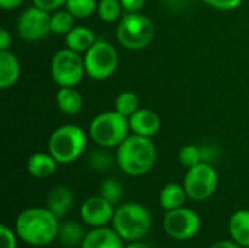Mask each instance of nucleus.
<instances>
[{"label":"nucleus","mask_w":249,"mask_h":248,"mask_svg":"<svg viewBox=\"0 0 249 248\" xmlns=\"http://www.w3.org/2000/svg\"><path fill=\"white\" fill-rule=\"evenodd\" d=\"M60 219L47 208H28L15 221L18 237L28 246L44 247L57 240Z\"/></svg>","instance_id":"nucleus-1"},{"label":"nucleus","mask_w":249,"mask_h":248,"mask_svg":"<svg viewBox=\"0 0 249 248\" xmlns=\"http://www.w3.org/2000/svg\"><path fill=\"white\" fill-rule=\"evenodd\" d=\"M156 146L150 137L128 134V137L117 148V164L125 174L140 177L152 171L156 162Z\"/></svg>","instance_id":"nucleus-2"},{"label":"nucleus","mask_w":249,"mask_h":248,"mask_svg":"<svg viewBox=\"0 0 249 248\" xmlns=\"http://www.w3.org/2000/svg\"><path fill=\"white\" fill-rule=\"evenodd\" d=\"M150 210L137 202L118 205L112 218V228L124 241H140L152 229Z\"/></svg>","instance_id":"nucleus-3"},{"label":"nucleus","mask_w":249,"mask_h":248,"mask_svg":"<svg viewBox=\"0 0 249 248\" xmlns=\"http://www.w3.org/2000/svg\"><path fill=\"white\" fill-rule=\"evenodd\" d=\"M130 132L128 118L121 115L118 111H105L98 114L89 126V134L92 140L105 149L118 148Z\"/></svg>","instance_id":"nucleus-4"},{"label":"nucleus","mask_w":249,"mask_h":248,"mask_svg":"<svg viewBox=\"0 0 249 248\" xmlns=\"http://www.w3.org/2000/svg\"><path fill=\"white\" fill-rule=\"evenodd\" d=\"M86 149V133L76 124H64L55 129L48 139V152L58 164H71Z\"/></svg>","instance_id":"nucleus-5"},{"label":"nucleus","mask_w":249,"mask_h":248,"mask_svg":"<svg viewBox=\"0 0 249 248\" xmlns=\"http://www.w3.org/2000/svg\"><path fill=\"white\" fill-rule=\"evenodd\" d=\"M115 35L124 48L143 50L153 41L155 25L146 15L125 13L117 25Z\"/></svg>","instance_id":"nucleus-6"},{"label":"nucleus","mask_w":249,"mask_h":248,"mask_svg":"<svg viewBox=\"0 0 249 248\" xmlns=\"http://www.w3.org/2000/svg\"><path fill=\"white\" fill-rule=\"evenodd\" d=\"M86 75L93 80H105L112 76L118 67L117 48L105 41L98 39L83 56Z\"/></svg>","instance_id":"nucleus-7"},{"label":"nucleus","mask_w":249,"mask_h":248,"mask_svg":"<svg viewBox=\"0 0 249 248\" xmlns=\"http://www.w3.org/2000/svg\"><path fill=\"white\" fill-rule=\"evenodd\" d=\"M85 75V60L80 53L67 47L55 51L51 58V76L58 86H76Z\"/></svg>","instance_id":"nucleus-8"},{"label":"nucleus","mask_w":249,"mask_h":248,"mask_svg":"<svg viewBox=\"0 0 249 248\" xmlns=\"http://www.w3.org/2000/svg\"><path fill=\"white\" fill-rule=\"evenodd\" d=\"M219 177L212 164L201 162L187 170L184 177V187L188 199L194 202H204L213 196L217 189Z\"/></svg>","instance_id":"nucleus-9"},{"label":"nucleus","mask_w":249,"mask_h":248,"mask_svg":"<svg viewBox=\"0 0 249 248\" xmlns=\"http://www.w3.org/2000/svg\"><path fill=\"white\" fill-rule=\"evenodd\" d=\"M201 229L200 215L190 208H178L168 210L163 216V231L177 241H188Z\"/></svg>","instance_id":"nucleus-10"},{"label":"nucleus","mask_w":249,"mask_h":248,"mask_svg":"<svg viewBox=\"0 0 249 248\" xmlns=\"http://www.w3.org/2000/svg\"><path fill=\"white\" fill-rule=\"evenodd\" d=\"M18 32L29 42L44 39L51 32V13L36 6L25 9L18 19Z\"/></svg>","instance_id":"nucleus-11"},{"label":"nucleus","mask_w":249,"mask_h":248,"mask_svg":"<svg viewBox=\"0 0 249 248\" xmlns=\"http://www.w3.org/2000/svg\"><path fill=\"white\" fill-rule=\"evenodd\" d=\"M115 206L101 194L88 197L80 206V218L90 228L107 227L112 222Z\"/></svg>","instance_id":"nucleus-12"},{"label":"nucleus","mask_w":249,"mask_h":248,"mask_svg":"<svg viewBox=\"0 0 249 248\" xmlns=\"http://www.w3.org/2000/svg\"><path fill=\"white\" fill-rule=\"evenodd\" d=\"M80 248H124V240L114 228L99 227L86 232Z\"/></svg>","instance_id":"nucleus-13"},{"label":"nucleus","mask_w":249,"mask_h":248,"mask_svg":"<svg viewBox=\"0 0 249 248\" xmlns=\"http://www.w3.org/2000/svg\"><path fill=\"white\" fill-rule=\"evenodd\" d=\"M128 123H130V130L134 134L144 136V137H153L160 129L159 115L149 108H139L128 118Z\"/></svg>","instance_id":"nucleus-14"},{"label":"nucleus","mask_w":249,"mask_h":248,"mask_svg":"<svg viewBox=\"0 0 249 248\" xmlns=\"http://www.w3.org/2000/svg\"><path fill=\"white\" fill-rule=\"evenodd\" d=\"M74 203V194L67 186H55L47 194V209L51 210L58 219H63Z\"/></svg>","instance_id":"nucleus-15"},{"label":"nucleus","mask_w":249,"mask_h":248,"mask_svg":"<svg viewBox=\"0 0 249 248\" xmlns=\"http://www.w3.org/2000/svg\"><path fill=\"white\" fill-rule=\"evenodd\" d=\"M57 167H58V162L50 152L48 153L36 152L31 155L26 162L29 175H32L34 178H39V180L53 175L57 171Z\"/></svg>","instance_id":"nucleus-16"},{"label":"nucleus","mask_w":249,"mask_h":248,"mask_svg":"<svg viewBox=\"0 0 249 248\" xmlns=\"http://www.w3.org/2000/svg\"><path fill=\"white\" fill-rule=\"evenodd\" d=\"M20 76V64L13 53L9 50L0 51V88H12Z\"/></svg>","instance_id":"nucleus-17"},{"label":"nucleus","mask_w":249,"mask_h":248,"mask_svg":"<svg viewBox=\"0 0 249 248\" xmlns=\"http://www.w3.org/2000/svg\"><path fill=\"white\" fill-rule=\"evenodd\" d=\"M96 41V34L86 26H73L64 38L66 47L77 53H86Z\"/></svg>","instance_id":"nucleus-18"},{"label":"nucleus","mask_w":249,"mask_h":248,"mask_svg":"<svg viewBox=\"0 0 249 248\" xmlns=\"http://www.w3.org/2000/svg\"><path fill=\"white\" fill-rule=\"evenodd\" d=\"M55 102L61 113L67 115L77 114L83 107V98L76 86H58L55 94Z\"/></svg>","instance_id":"nucleus-19"},{"label":"nucleus","mask_w":249,"mask_h":248,"mask_svg":"<svg viewBox=\"0 0 249 248\" xmlns=\"http://www.w3.org/2000/svg\"><path fill=\"white\" fill-rule=\"evenodd\" d=\"M228 229L233 241L244 248H249V210H236L228 222Z\"/></svg>","instance_id":"nucleus-20"},{"label":"nucleus","mask_w":249,"mask_h":248,"mask_svg":"<svg viewBox=\"0 0 249 248\" xmlns=\"http://www.w3.org/2000/svg\"><path fill=\"white\" fill-rule=\"evenodd\" d=\"M188 199L184 184L168 183L159 193V205L163 210H174L182 208Z\"/></svg>","instance_id":"nucleus-21"},{"label":"nucleus","mask_w":249,"mask_h":248,"mask_svg":"<svg viewBox=\"0 0 249 248\" xmlns=\"http://www.w3.org/2000/svg\"><path fill=\"white\" fill-rule=\"evenodd\" d=\"M85 235H86V232H85V228L82 224H79L76 221L60 222L57 240L60 241L61 246L67 248L80 247L82 241L85 240Z\"/></svg>","instance_id":"nucleus-22"},{"label":"nucleus","mask_w":249,"mask_h":248,"mask_svg":"<svg viewBox=\"0 0 249 248\" xmlns=\"http://www.w3.org/2000/svg\"><path fill=\"white\" fill-rule=\"evenodd\" d=\"M140 101H139V96L131 92V91H124L121 94H118V96L115 98V111H118L121 115L130 118L140 107Z\"/></svg>","instance_id":"nucleus-23"},{"label":"nucleus","mask_w":249,"mask_h":248,"mask_svg":"<svg viewBox=\"0 0 249 248\" xmlns=\"http://www.w3.org/2000/svg\"><path fill=\"white\" fill-rule=\"evenodd\" d=\"M74 26V16L66 10H55L51 15V32L53 34H63L66 35Z\"/></svg>","instance_id":"nucleus-24"},{"label":"nucleus","mask_w":249,"mask_h":248,"mask_svg":"<svg viewBox=\"0 0 249 248\" xmlns=\"http://www.w3.org/2000/svg\"><path fill=\"white\" fill-rule=\"evenodd\" d=\"M121 1L120 0H99L98 1V16L101 18V20L104 22H115L117 19H120L121 16Z\"/></svg>","instance_id":"nucleus-25"},{"label":"nucleus","mask_w":249,"mask_h":248,"mask_svg":"<svg viewBox=\"0 0 249 248\" xmlns=\"http://www.w3.org/2000/svg\"><path fill=\"white\" fill-rule=\"evenodd\" d=\"M99 194L109 203L117 206L123 199V186L120 184V181L114 178H105L99 186Z\"/></svg>","instance_id":"nucleus-26"},{"label":"nucleus","mask_w":249,"mask_h":248,"mask_svg":"<svg viewBox=\"0 0 249 248\" xmlns=\"http://www.w3.org/2000/svg\"><path fill=\"white\" fill-rule=\"evenodd\" d=\"M66 9L74 18L85 19L93 15V12L98 9V1L96 0H67Z\"/></svg>","instance_id":"nucleus-27"},{"label":"nucleus","mask_w":249,"mask_h":248,"mask_svg":"<svg viewBox=\"0 0 249 248\" xmlns=\"http://www.w3.org/2000/svg\"><path fill=\"white\" fill-rule=\"evenodd\" d=\"M89 167L98 172H102V171H108L112 165H114V156L104 149H98V151H93L90 155H89Z\"/></svg>","instance_id":"nucleus-28"},{"label":"nucleus","mask_w":249,"mask_h":248,"mask_svg":"<svg viewBox=\"0 0 249 248\" xmlns=\"http://www.w3.org/2000/svg\"><path fill=\"white\" fill-rule=\"evenodd\" d=\"M179 162L187 170L191 167H196L203 162L201 148L197 145H185L179 151Z\"/></svg>","instance_id":"nucleus-29"},{"label":"nucleus","mask_w":249,"mask_h":248,"mask_svg":"<svg viewBox=\"0 0 249 248\" xmlns=\"http://www.w3.org/2000/svg\"><path fill=\"white\" fill-rule=\"evenodd\" d=\"M18 234L10 227L1 224L0 225V248H16L18 247Z\"/></svg>","instance_id":"nucleus-30"},{"label":"nucleus","mask_w":249,"mask_h":248,"mask_svg":"<svg viewBox=\"0 0 249 248\" xmlns=\"http://www.w3.org/2000/svg\"><path fill=\"white\" fill-rule=\"evenodd\" d=\"M201 1L219 10H233L239 7L244 0H201Z\"/></svg>","instance_id":"nucleus-31"},{"label":"nucleus","mask_w":249,"mask_h":248,"mask_svg":"<svg viewBox=\"0 0 249 248\" xmlns=\"http://www.w3.org/2000/svg\"><path fill=\"white\" fill-rule=\"evenodd\" d=\"M66 1L67 0H32L34 6L47 12H55L61 9L63 6H66Z\"/></svg>","instance_id":"nucleus-32"},{"label":"nucleus","mask_w":249,"mask_h":248,"mask_svg":"<svg viewBox=\"0 0 249 248\" xmlns=\"http://www.w3.org/2000/svg\"><path fill=\"white\" fill-rule=\"evenodd\" d=\"M120 1L125 13H136L143 9L146 0H120Z\"/></svg>","instance_id":"nucleus-33"},{"label":"nucleus","mask_w":249,"mask_h":248,"mask_svg":"<svg viewBox=\"0 0 249 248\" xmlns=\"http://www.w3.org/2000/svg\"><path fill=\"white\" fill-rule=\"evenodd\" d=\"M201 148V155H203V162H207V164H212L217 155H219V151L213 146V145H206V146H200Z\"/></svg>","instance_id":"nucleus-34"},{"label":"nucleus","mask_w":249,"mask_h":248,"mask_svg":"<svg viewBox=\"0 0 249 248\" xmlns=\"http://www.w3.org/2000/svg\"><path fill=\"white\" fill-rule=\"evenodd\" d=\"M10 44H12V37H10L9 31L7 29H1L0 31V51L9 50Z\"/></svg>","instance_id":"nucleus-35"},{"label":"nucleus","mask_w":249,"mask_h":248,"mask_svg":"<svg viewBox=\"0 0 249 248\" xmlns=\"http://www.w3.org/2000/svg\"><path fill=\"white\" fill-rule=\"evenodd\" d=\"M210 248H244L242 246H239L236 241L231 240H222V241H216L214 244H212Z\"/></svg>","instance_id":"nucleus-36"},{"label":"nucleus","mask_w":249,"mask_h":248,"mask_svg":"<svg viewBox=\"0 0 249 248\" xmlns=\"http://www.w3.org/2000/svg\"><path fill=\"white\" fill-rule=\"evenodd\" d=\"M23 0H0V6L1 9H6V10H12V9H16L22 4Z\"/></svg>","instance_id":"nucleus-37"},{"label":"nucleus","mask_w":249,"mask_h":248,"mask_svg":"<svg viewBox=\"0 0 249 248\" xmlns=\"http://www.w3.org/2000/svg\"><path fill=\"white\" fill-rule=\"evenodd\" d=\"M124 248H152L149 244L143 243V241H130Z\"/></svg>","instance_id":"nucleus-38"},{"label":"nucleus","mask_w":249,"mask_h":248,"mask_svg":"<svg viewBox=\"0 0 249 248\" xmlns=\"http://www.w3.org/2000/svg\"><path fill=\"white\" fill-rule=\"evenodd\" d=\"M162 1H166V0H162Z\"/></svg>","instance_id":"nucleus-39"}]
</instances>
